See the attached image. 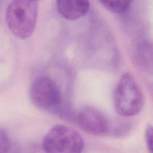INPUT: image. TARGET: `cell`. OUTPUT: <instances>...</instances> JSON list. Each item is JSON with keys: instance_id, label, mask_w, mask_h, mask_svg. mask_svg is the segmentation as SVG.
Masks as SVG:
<instances>
[{"instance_id": "1", "label": "cell", "mask_w": 153, "mask_h": 153, "mask_svg": "<svg viewBox=\"0 0 153 153\" xmlns=\"http://www.w3.org/2000/svg\"><path fill=\"white\" fill-rule=\"evenodd\" d=\"M38 16V3L31 0H14L6 10L5 19L8 29L16 37L29 38L33 32Z\"/></svg>"}, {"instance_id": "2", "label": "cell", "mask_w": 153, "mask_h": 153, "mask_svg": "<svg viewBox=\"0 0 153 153\" xmlns=\"http://www.w3.org/2000/svg\"><path fill=\"white\" fill-rule=\"evenodd\" d=\"M114 105L116 112L124 117L135 115L142 109L143 94L130 73L123 74L118 80L114 90Z\"/></svg>"}, {"instance_id": "3", "label": "cell", "mask_w": 153, "mask_h": 153, "mask_svg": "<svg viewBox=\"0 0 153 153\" xmlns=\"http://www.w3.org/2000/svg\"><path fill=\"white\" fill-rule=\"evenodd\" d=\"M44 151L50 153H79L85 148L78 131L64 125H56L45 134L42 142Z\"/></svg>"}, {"instance_id": "4", "label": "cell", "mask_w": 153, "mask_h": 153, "mask_svg": "<svg viewBox=\"0 0 153 153\" xmlns=\"http://www.w3.org/2000/svg\"><path fill=\"white\" fill-rule=\"evenodd\" d=\"M30 96L33 104L45 111L57 112L62 105V94L58 85L47 76L34 80L30 87Z\"/></svg>"}, {"instance_id": "5", "label": "cell", "mask_w": 153, "mask_h": 153, "mask_svg": "<svg viewBox=\"0 0 153 153\" xmlns=\"http://www.w3.org/2000/svg\"><path fill=\"white\" fill-rule=\"evenodd\" d=\"M77 123L85 132L96 136L108 133L109 124L105 115L93 106H85L78 112Z\"/></svg>"}, {"instance_id": "6", "label": "cell", "mask_w": 153, "mask_h": 153, "mask_svg": "<svg viewBox=\"0 0 153 153\" xmlns=\"http://www.w3.org/2000/svg\"><path fill=\"white\" fill-rule=\"evenodd\" d=\"M58 12L64 19L75 20L85 16L90 8L88 1L60 0L56 1Z\"/></svg>"}, {"instance_id": "7", "label": "cell", "mask_w": 153, "mask_h": 153, "mask_svg": "<svg viewBox=\"0 0 153 153\" xmlns=\"http://www.w3.org/2000/svg\"><path fill=\"white\" fill-rule=\"evenodd\" d=\"M103 7L108 10L115 13H121L127 11L131 6V1H100Z\"/></svg>"}, {"instance_id": "8", "label": "cell", "mask_w": 153, "mask_h": 153, "mask_svg": "<svg viewBox=\"0 0 153 153\" xmlns=\"http://www.w3.org/2000/svg\"><path fill=\"white\" fill-rule=\"evenodd\" d=\"M11 148V140L7 133L2 129L0 132V152H8Z\"/></svg>"}, {"instance_id": "9", "label": "cell", "mask_w": 153, "mask_h": 153, "mask_svg": "<svg viewBox=\"0 0 153 153\" xmlns=\"http://www.w3.org/2000/svg\"><path fill=\"white\" fill-rule=\"evenodd\" d=\"M152 127L151 125L147 126L145 130V140L147 147L150 152H153V139H152Z\"/></svg>"}]
</instances>
